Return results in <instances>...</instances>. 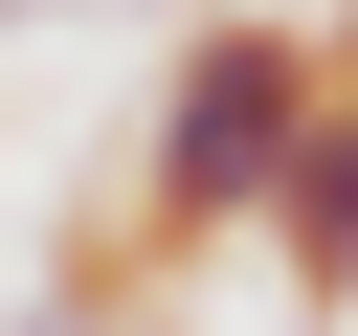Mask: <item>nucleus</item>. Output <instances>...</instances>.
<instances>
[{"mask_svg":"<svg viewBox=\"0 0 358 336\" xmlns=\"http://www.w3.org/2000/svg\"><path fill=\"white\" fill-rule=\"evenodd\" d=\"M313 112H336V45L291 22V0H201L179 22V67H157V112H134V246H246L268 224V179L313 157Z\"/></svg>","mask_w":358,"mask_h":336,"instance_id":"1","label":"nucleus"},{"mask_svg":"<svg viewBox=\"0 0 358 336\" xmlns=\"http://www.w3.org/2000/svg\"><path fill=\"white\" fill-rule=\"evenodd\" d=\"M246 246H268V291H291V314H358V90L313 112V157L268 179V224H246Z\"/></svg>","mask_w":358,"mask_h":336,"instance_id":"2","label":"nucleus"},{"mask_svg":"<svg viewBox=\"0 0 358 336\" xmlns=\"http://www.w3.org/2000/svg\"><path fill=\"white\" fill-rule=\"evenodd\" d=\"M313 45H336V90H358V0H336V22H313Z\"/></svg>","mask_w":358,"mask_h":336,"instance_id":"3","label":"nucleus"},{"mask_svg":"<svg viewBox=\"0 0 358 336\" xmlns=\"http://www.w3.org/2000/svg\"><path fill=\"white\" fill-rule=\"evenodd\" d=\"M0 22H45V0H0Z\"/></svg>","mask_w":358,"mask_h":336,"instance_id":"4","label":"nucleus"}]
</instances>
